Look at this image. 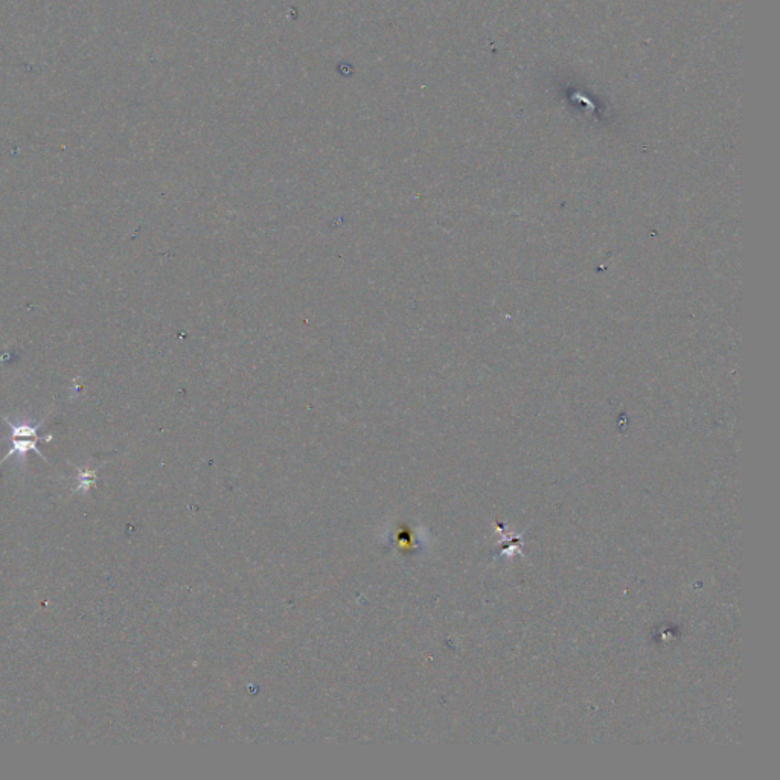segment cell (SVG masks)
I'll use <instances>...</instances> for the list:
<instances>
[{"mask_svg": "<svg viewBox=\"0 0 780 780\" xmlns=\"http://www.w3.org/2000/svg\"><path fill=\"white\" fill-rule=\"evenodd\" d=\"M5 422H7V426L10 427V435H8L7 438V441L10 442V451H8L7 456L0 461V465H4L5 462H7L8 459L13 458V456H16V458L19 459L20 465H23L29 451H34V453L39 454L43 461H46L42 451L37 447V444H39L40 441H52L51 435H39L40 427L45 424V419L40 421L37 426L28 424V422H20V424H17V422L10 421L8 418H5Z\"/></svg>", "mask_w": 780, "mask_h": 780, "instance_id": "obj_1", "label": "cell"}, {"mask_svg": "<svg viewBox=\"0 0 780 780\" xmlns=\"http://www.w3.org/2000/svg\"><path fill=\"white\" fill-rule=\"evenodd\" d=\"M77 471L78 485L77 488L72 491V494H87L89 493L90 488L96 483V474H98V470H81V468H77Z\"/></svg>", "mask_w": 780, "mask_h": 780, "instance_id": "obj_2", "label": "cell"}]
</instances>
